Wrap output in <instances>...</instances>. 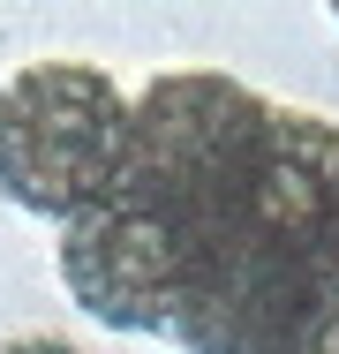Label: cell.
<instances>
[{"label": "cell", "instance_id": "obj_5", "mask_svg": "<svg viewBox=\"0 0 339 354\" xmlns=\"http://www.w3.org/2000/svg\"><path fill=\"white\" fill-rule=\"evenodd\" d=\"M0 354H83V347H68L53 332H23V339H0Z\"/></svg>", "mask_w": 339, "mask_h": 354}, {"label": "cell", "instance_id": "obj_4", "mask_svg": "<svg viewBox=\"0 0 339 354\" xmlns=\"http://www.w3.org/2000/svg\"><path fill=\"white\" fill-rule=\"evenodd\" d=\"M264 354H339V249H332V264L317 272V286L302 294V309L286 317V332Z\"/></svg>", "mask_w": 339, "mask_h": 354}, {"label": "cell", "instance_id": "obj_1", "mask_svg": "<svg viewBox=\"0 0 339 354\" xmlns=\"http://www.w3.org/2000/svg\"><path fill=\"white\" fill-rule=\"evenodd\" d=\"M286 106L257 98L234 75H158L129 106V151H121V189L143 212L174 226V241H196L203 226L249 204L279 151Z\"/></svg>", "mask_w": 339, "mask_h": 354}, {"label": "cell", "instance_id": "obj_2", "mask_svg": "<svg viewBox=\"0 0 339 354\" xmlns=\"http://www.w3.org/2000/svg\"><path fill=\"white\" fill-rule=\"evenodd\" d=\"M129 98L91 61H30L0 83V196L38 218H83L121 189Z\"/></svg>", "mask_w": 339, "mask_h": 354}, {"label": "cell", "instance_id": "obj_6", "mask_svg": "<svg viewBox=\"0 0 339 354\" xmlns=\"http://www.w3.org/2000/svg\"><path fill=\"white\" fill-rule=\"evenodd\" d=\"M324 226H332V249H339V174H332V204H324Z\"/></svg>", "mask_w": 339, "mask_h": 354}, {"label": "cell", "instance_id": "obj_3", "mask_svg": "<svg viewBox=\"0 0 339 354\" xmlns=\"http://www.w3.org/2000/svg\"><path fill=\"white\" fill-rule=\"evenodd\" d=\"M61 279L83 317L113 332H174L181 301V241L158 212L129 196H106L98 212L68 218L61 234Z\"/></svg>", "mask_w": 339, "mask_h": 354}]
</instances>
